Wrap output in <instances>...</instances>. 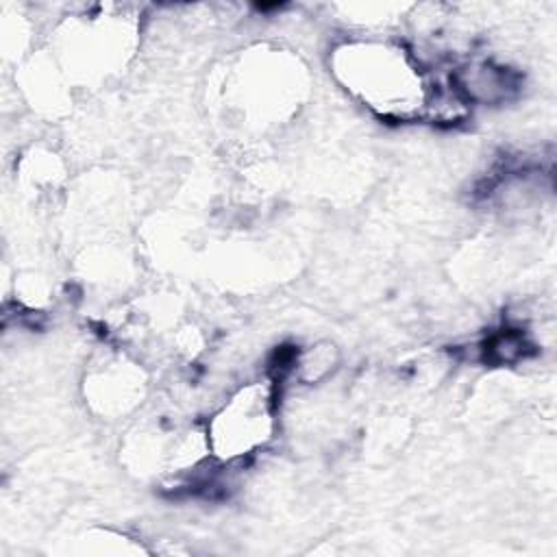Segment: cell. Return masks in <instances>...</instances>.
Returning a JSON list of instances; mask_svg holds the SVG:
<instances>
[{"instance_id": "obj_3", "label": "cell", "mask_w": 557, "mask_h": 557, "mask_svg": "<svg viewBox=\"0 0 557 557\" xmlns=\"http://www.w3.org/2000/svg\"><path fill=\"white\" fill-rule=\"evenodd\" d=\"M94 403L104 411H126L141 396V374L122 361H111L89 379Z\"/></svg>"}, {"instance_id": "obj_1", "label": "cell", "mask_w": 557, "mask_h": 557, "mask_svg": "<svg viewBox=\"0 0 557 557\" xmlns=\"http://www.w3.org/2000/svg\"><path fill=\"white\" fill-rule=\"evenodd\" d=\"M331 72L342 89L385 120L433 115L440 89L409 50L385 39H348L333 48Z\"/></svg>"}, {"instance_id": "obj_2", "label": "cell", "mask_w": 557, "mask_h": 557, "mask_svg": "<svg viewBox=\"0 0 557 557\" xmlns=\"http://www.w3.org/2000/svg\"><path fill=\"white\" fill-rule=\"evenodd\" d=\"M276 429V400L270 381H252L235 389L207 422L209 453L222 461H242L261 450Z\"/></svg>"}, {"instance_id": "obj_4", "label": "cell", "mask_w": 557, "mask_h": 557, "mask_svg": "<svg viewBox=\"0 0 557 557\" xmlns=\"http://www.w3.org/2000/svg\"><path fill=\"white\" fill-rule=\"evenodd\" d=\"M335 363V350L333 346H315L309 348L307 352H302L296 359V366L300 370V374L307 381H320L322 376H326L333 370Z\"/></svg>"}]
</instances>
